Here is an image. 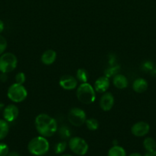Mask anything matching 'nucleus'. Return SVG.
<instances>
[{"instance_id":"1","label":"nucleus","mask_w":156,"mask_h":156,"mask_svg":"<svg viewBox=\"0 0 156 156\" xmlns=\"http://www.w3.org/2000/svg\"><path fill=\"white\" fill-rule=\"evenodd\" d=\"M35 128L40 136L50 137L58 130L56 120L46 114H40L35 117Z\"/></svg>"},{"instance_id":"2","label":"nucleus","mask_w":156,"mask_h":156,"mask_svg":"<svg viewBox=\"0 0 156 156\" xmlns=\"http://www.w3.org/2000/svg\"><path fill=\"white\" fill-rule=\"evenodd\" d=\"M50 145L47 139L44 136H36L32 139L28 144V150L34 155H44L48 152Z\"/></svg>"},{"instance_id":"3","label":"nucleus","mask_w":156,"mask_h":156,"mask_svg":"<svg viewBox=\"0 0 156 156\" xmlns=\"http://www.w3.org/2000/svg\"><path fill=\"white\" fill-rule=\"evenodd\" d=\"M76 98L81 103L90 105L96 100V91L88 82L81 83L76 88Z\"/></svg>"},{"instance_id":"4","label":"nucleus","mask_w":156,"mask_h":156,"mask_svg":"<svg viewBox=\"0 0 156 156\" xmlns=\"http://www.w3.org/2000/svg\"><path fill=\"white\" fill-rule=\"evenodd\" d=\"M7 96L12 102L21 103L27 98L28 91L24 85L15 82L9 86L7 91Z\"/></svg>"},{"instance_id":"5","label":"nucleus","mask_w":156,"mask_h":156,"mask_svg":"<svg viewBox=\"0 0 156 156\" xmlns=\"http://www.w3.org/2000/svg\"><path fill=\"white\" fill-rule=\"evenodd\" d=\"M18 64V59L15 54L5 53L0 56V72L9 73L15 69Z\"/></svg>"},{"instance_id":"6","label":"nucleus","mask_w":156,"mask_h":156,"mask_svg":"<svg viewBox=\"0 0 156 156\" xmlns=\"http://www.w3.org/2000/svg\"><path fill=\"white\" fill-rule=\"evenodd\" d=\"M68 145L70 150L77 155H84L88 152V144L84 139L80 137L75 136L70 138Z\"/></svg>"},{"instance_id":"7","label":"nucleus","mask_w":156,"mask_h":156,"mask_svg":"<svg viewBox=\"0 0 156 156\" xmlns=\"http://www.w3.org/2000/svg\"><path fill=\"white\" fill-rule=\"evenodd\" d=\"M67 120L74 126H81L85 123L87 115L84 110L79 108H73L69 111Z\"/></svg>"},{"instance_id":"8","label":"nucleus","mask_w":156,"mask_h":156,"mask_svg":"<svg viewBox=\"0 0 156 156\" xmlns=\"http://www.w3.org/2000/svg\"><path fill=\"white\" fill-rule=\"evenodd\" d=\"M150 130V126L145 121H139L132 125L131 127V133L132 135L137 137L145 136Z\"/></svg>"},{"instance_id":"9","label":"nucleus","mask_w":156,"mask_h":156,"mask_svg":"<svg viewBox=\"0 0 156 156\" xmlns=\"http://www.w3.org/2000/svg\"><path fill=\"white\" fill-rule=\"evenodd\" d=\"M77 79L70 75L63 76L59 81V85H61V88L67 91L75 89L77 87Z\"/></svg>"},{"instance_id":"10","label":"nucleus","mask_w":156,"mask_h":156,"mask_svg":"<svg viewBox=\"0 0 156 156\" xmlns=\"http://www.w3.org/2000/svg\"><path fill=\"white\" fill-rule=\"evenodd\" d=\"M19 114V111L15 105H9L3 109V117L4 120L9 122H13L16 120Z\"/></svg>"},{"instance_id":"11","label":"nucleus","mask_w":156,"mask_h":156,"mask_svg":"<svg viewBox=\"0 0 156 156\" xmlns=\"http://www.w3.org/2000/svg\"><path fill=\"white\" fill-rule=\"evenodd\" d=\"M115 103V99L113 94L110 92H105L99 100V106L104 111H109L113 108Z\"/></svg>"},{"instance_id":"12","label":"nucleus","mask_w":156,"mask_h":156,"mask_svg":"<svg viewBox=\"0 0 156 156\" xmlns=\"http://www.w3.org/2000/svg\"><path fill=\"white\" fill-rule=\"evenodd\" d=\"M95 91L99 93H105L110 88V79L109 78L104 76L98 78L94 83Z\"/></svg>"},{"instance_id":"13","label":"nucleus","mask_w":156,"mask_h":156,"mask_svg":"<svg viewBox=\"0 0 156 156\" xmlns=\"http://www.w3.org/2000/svg\"><path fill=\"white\" fill-rule=\"evenodd\" d=\"M57 58V53L54 50H47L43 53L41 55V60L43 64L44 65H51L55 62Z\"/></svg>"},{"instance_id":"14","label":"nucleus","mask_w":156,"mask_h":156,"mask_svg":"<svg viewBox=\"0 0 156 156\" xmlns=\"http://www.w3.org/2000/svg\"><path fill=\"white\" fill-rule=\"evenodd\" d=\"M128 79L124 75L116 74L113 78V84L118 89H124L128 86Z\"/></svg>"},{"instance_id":"15","label":"nucleus","mask_w":156,"mask_h":156,"mask_svg":"<svg viewBox=\"0 0 156 156\" xmlns=\"http://www.w3.org/2000/svg\"><path fill=\"white\" fill-rule=\"evenodd\" d=\"M132 88L137 93H143L148 88V82L142 78H138L133 82Z\"/></svg>"},{"instance_id":"16","label":"nucleus","mask_w":156,"mask_h":156,"mask_svg":"<svg viewBox=\"0 0 156 156\" xmlns=\"http://www.w3.org/2000/svg\"><path fill=\"white\" fill-rule=\"evenodd\" d=\"M108 156H126V152L122 147L114 145L109 150Z\"/></svg>"},{"instance_id":"17","label":"nucleus","mask_w":156,"mask_h":156,"mask_svg":"<svg viewBox=\"0 0 156 156\" xmlns=\"http://www.w3.org/2000/svg\"><path fill=\"white\" fill-rule=\"evenodd\" d=\"M143 146L147 152L156 150V142L151 137H147L143 141Z\"/></svg>"},{"instance_id":"18","label":"nucleus","mask_w":156,"mask_h":156,"mask_svg":"<svg viewBox=\"0 0 156 156\" xmlns=\"http://www.w3.org/2000/svg\"><path fill=\"white\" fill-rule=\"evenodd\" d=\"M9 131V123L6 120L0 119V140H3L7 136Z\"/></svg>"},{"instance_id":"19","label":"nucleus","mask_w":156,"mask_h":156,"mask_svg":"<svg viewBox=\"0 0 156 156\" xmlns=\"http://www.w3.org/2000/svg\"><path fill=\"white\" fill-rule=\"evenodd\" d=\"M88 77H89L88 73H87V70L84 69H79L76 71V79H77V81H79L80 83L87 82Z\"/></svg>"},{"instance_id":"20","label":"nucleus","mask_w":156,"mask_h":156,"mask_svg":"<svg viewBox=\"0 0 156 156\" xmlns=\"http://www.w3.org/2000/svg\"><path fill=\"white\" fill-rule=\"evenodd\" d=\"M85 124L87 129L90 131H95L99 128V122L95 118H89L86 120Z\"/></svg>"},{"instance_id":"21","label":"nucleus","mask_w":156,"mask_h":156,"mask_svg":"<svg viewBox=\"0 0 156 156\" xmlns=\"http://www.w3.org/2000/svg\"><path fill=\"white\" fill-rule=\"evenodd\" d=\"M119 69H120V66H119V65H114L112 67H110V68L106 69L104 74H105L106 77L110 78L111 77V76H114L115 75L117 74Z\"/></svg>"},{"instance_id":"22","label":"nucleus","mask_w":156,"mask_h":156,"mask_svg":"<svg viewBox=\"0 0 156 156\" xmlns=\"http://www.w3.org/2000/svg\"><path fill=\"white\" fill-rule=\"evenodd\" d=\"M70 130L67 126H62L59 129V136H61V139L63 140H67L70 137Z\"/></svg>"},{"instance_id":"23","label":"nucleus","mask_w":156,"mask_h":156,"mask_svg":"<svg viewBox=\"0 0 156 156\" xmlns=\"http://www.w3.org/2000/svg\"><path fill=\"white\" fill-rule=\"evenodd\" d=\"M66 148H67V143L66 142H60V143H57L56 146L54 147V152L56 154H61L65 151Z\"/></svg>"},{"instance_id":"24","label":"nucleus","mask_w":156,"mask_h":156,"mask_svg":"<svg viewBox=\"0 0 156 156\" xmlns=\"http://www.w3.org/2000/svg\"><path fill=\"white\" fill-rule=\"evenodd\" d=\"M7 47V41L6 39L3 36L0 35V56L2 53H4L5 50H6Z\"/></svg>"},{"instance_id":"25","label":"nucleus","mask_w":156,"mask_h":156,"mask_svg":"<svg viewBox=\"0 0 156 156\" xmlns=\"http://www.w3.org/2000/svg\"><path fill=\"white\" fill-rule=\"evenodd\" d=\"M25 75L23 73H18V74L15 76V82L18 84H21V85H23L25 82Z\"/></svg>"},{"instance_id":"26","label":"nucleus","mask_w":156,"mask_h":156,"mask_svg":"<svg viewBox=\"0 0 156 156\" xmlns=\"http://www.w3.org/2000/svg\"><path fill=\"white\" fill-rule=\"evenodd\" d=\"M9 152V146L5 143H0V156H6Z\"/></svg>"},{"instance_id":"27","label":"nucleus","mask_w":156,"mask_h":156,"mask_svg":"<svg viewBox=\"0 0 156 156\" xmlns=\"http://www.w3.org/2000/svg\"><path fill=\"white\" fill-rule=\"evenodd\" d=\"M142 68L145 71H153L154 70V65L151 61H146L142 65Z\"/></svg>"},{"instance_id":"28","label":"nucleus","mask_w":156,"mask_h":156,"mask_svg":"<svg viewBox=\"0 0 156 156\" xmlns=\"http://www.w3.org/2000/svg\"><path fill=\"white\" fill-rule=\"evenodd\" d=\"M7 79H8L7 73H2V74L0 75V80H1L2 82H5L7 81Z\"/></svg>"},{"instance_id":"29","label":"nucleus","mask_w":156,"mask_h":156,"mask_svg":"<svg viewBox=\"0 0 156 156\" xmlns=\"http://www.w3.org/2000/svg\"><path fill=\"white\" fill-rule=\"evenodd\" d=\"M144 156H156V150L151 151V152H147Z\"/></svg>"},{"instance_id":"30","label":"nucleus","mask_w":156,"mask_h":156,"mask_svg":"<svg viewBox=\"0 0 156 156\" xmlns=\"http://www.w3.org/2000/svg\"><path fill=\"white\" fill-rule=\"evenodd\" d=\"M6 156H20V155L17 152H9V154H8Z\"/></svg>"},{"instance_id":"31","label":"nucleus","mask_w":156,"mask_h":156,"mask_svg":"<svg viewBox=\"0 0 156 156\" xmlns=\"http://www.w3.org/2000/svg\"><path fill=\"white\" fill-rule=\"evenodd\" d=\"M3 30H4V23L0 19V33H2L3 31Z\"/></svg>"},{"instance_id":"32","label":"nucleus","mask_w":156,"mask_h":156,"mask_svg":"<svg viewBox=\"0 0 156 156\" xmlns=\"http://www.w3.org/2000/svg\"><path fill=\"white\" fill-rule=\"evenodd\" d=\"M128 156H142V155H141V154L137 153V152H135V153H132V154H130V155H128Z\"/></svg>"},{"instance_id":"33","label":"nucleus","mask_w":156,"mask_h":156,"mask_svg":"<svg viewBox=\"0 0 156 156\" xmlns=\"http://www.w3.org/2000/svg\"><path fill=\"white\" fill-rule=\"evenodd\" d=\"M4 105H3V104H2V103H0V111H2V109H4Z\"/></svg>"},{"instance_id":"34","label":"nucleus","mask_w":156,"mask_h":156,"mask_svg":"<svg viewBox=\"0 0 156 156\" xmlns=\"http://www.w3.org/2000/svg\"><path fill=\"white\" fill-rule=\"evenodd\" d=\"M61 156H72V155H68V154H66V155H61Z\"/></svg>"},{"instance_id":"35","label":"nucleus","mask_w":156,"mask_h":156,"mask_svg":"<svg viewBox=\"0 0 156 156\" xmlns=\"http://www.w3.org/2000/svg\"><path fill=\"white\" fill-rule=\"evenodd\" d=\"M152 72H154V73L156 74V66H155V69H154V70H153Z\"/></svg>"}]
</instances>
